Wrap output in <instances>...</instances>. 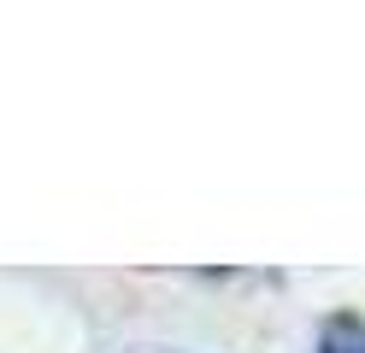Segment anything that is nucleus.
Here are the masks:
<instances>
[{
  "label": "nucleus",
  "mask_w": 365,
  "mask_h": 353,
  "mask_svg": "<svg viewBox=\"0 0 365 353\" xmlns=\"http://www.w3.org/2000/svg\"><path fill=\"white\" fill-rule=\"evenodd\" d=\"M318 353H365V318H330L318 329Z\"/></svg>",
  "instance_id": "f257e3e1"
}]
</instances>
